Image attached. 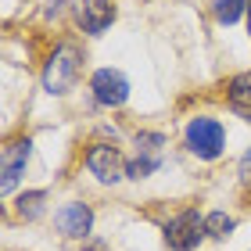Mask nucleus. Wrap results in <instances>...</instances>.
<instances>
[{"label":"nucleus","instance_id":"nucleus-1","mask_svg":"<svg viewBox=\"0 0 251 251\" xmlns=\"http://www.w3.org/2000/svg\"><path fill=\"white\" fill-rule=\"evenodd\" d=\"M79 72H83V54H79L75 43H61L58 50L50 54L47 68H43V86L47 94H68L75 86Z\"/></svg>","mask_w":251,"mask_h":251},{"label":"nucleus","instance_id":"nucleus-2","mask_svg":"<svg viewBox=\"0 0 251 251\" xmlns=\"http://www.w3.org/2000/svg\"><path fill=\"white\" fill-rule=\"evenodd\" d=\"M187 147H190L198 158H204V162L219 158L223 147H226V129H223V122H219V119H208V115L190 119V126H187Z\"/></svg>","mask_w":251,"mask_h":251},{"label":"nucleus","instance_id":"nucleus-3","mask_svg":"<svg viewBox=\"0 0 251 251\" xmlns=\"http://www.w3.org/2000/svg\"><path fill=\"white\" fill-rule=\"evenodd\" d=\"M162 233H165V244L173 251H194L204 237V219L198 212H183L176 219H169Z\"/></svg>","mask_w":251,"mask_h":251},{"label":"nucleus","instance_id":"nucleus-4","mask_svg":"<svg viewBox=\"0 0 251 251\" xmlns=\"http://www.w3.org/2000/svg\"><path fill=\"white\" fill-rule=\"evenodd\" d=\"M90 90H94V97L100 104L119 108V104H126V97H129V79H126L119 68H97L94 79H90Z\"/></svg>","mask_w":251,"mask_h":251},{"label":"nucleus","instance_id":"nucleus-5","mask_svg":"<svg viewBox=\"0 0 251 251\" xmlns=\"http://www.w3.org/2000/svg\"><path fill=\"white\" fill-rule=\"evenodd\" d=\"M86 169L100 179V183H115V179L126 176V162H122V154L111 144H94L90 147L86 151Z\"/></svg>","mask_w":251,"mask_h":251},{"label":"nucleus","instance_id":"nucleus-6","mask_svg":"<svg viewBox=\"0 0 251 251\" xmlns=\"http://www.w3.org/2000/svg\"><path fill=\"white\" fill-rule=\"evenodd\" d=\"M29 151H32V144L29 140H15V144H7L4 147V158H0V190L11 194L18 187V179L22 173H25V162H29Z\"/></svg>","mask_w":251,"mask_h":251},{"label":"nucleus","instance_id":"nucleus-7","mask_svg":"<svg viewBox=\"0 0 251 251\" xmlns=\"http://www.w3.org/2000/svg\"><path fill=\"white\" fill-rule=\"evenodd\" d=\"M54 226H58V233H65V237H86L90 226H94V212H90V204L72 201L54 215Z\"/></svg>","mask_w":251,"mask_h":251},{"label":"nucleus","instance_id":"nucleus-8","mask_svg":"<svg viewBox=\"0 0 251 251\" xmlns=\"http://www.w3.org/2000/svg\"><path fill=\"white\" fill-rule=\"evenodd\" d=\"M75 4V15H79V25L86 32H104L115 18V7L108 0H72Z\"/></svg>","mask_w":251,"mask_h":251},{"label":"nucleus","instance_id":"nucleus-9","mask_svg":"<svg viewBox=\"0 0 251 251\" xmlns=\"http://www.w3.org/2000/svg\"><path fill=\"white\" fill-rule=\"evenodd\" d=\"M226 100L241 119H251V72H241L230 79V90H226Z\"/></svg>","mask_w":251,"mask_h":251},{"label":"nucleus","instance_id":"nucleus-10","mask_svg":"<svg viewBox=\"0 0 251 251\" xmlns=\"http://www.w3.org/2000/svg\"><path fill=\"white\" fill-rule=\"evenodd\" d=\"M43 201H47V190H29L18 198V215L22 219H36V215L43 212Z\"/></svg>","mask_w":251,"mask_h":251},{"label":"nucleus","instance_id":"nucleus-11","mask_svg":"<svg viewBox=\"0 0 251 251\" xmlns=\"http://www.w3.org/2000/svg\"><path fill=\"white\" fill-rule=\"evenodd\" d=\"M244 11H248V0H215V18H219L223 25H233Z\"/></svg>","mask_w":251,"mask_h":251},{"label":"nucleus","instance_id":"nucleus-12","mask_svg":"<svg viewBox=\"0 0 251 251\" xmlns=\"http://www.w3.org/2000/svg\"><path fill=\"white\" fill-rule=\"evenodd\" d=\"M158 165H162L158 154H144V158H136V162L126 165V176H129V179H144V176H151Z\"/></svg>","mask_w":251,"mask_h":251},{"label":"nucleus","instance_id":"nucleus-13","mask_svg":"<svg viewBox=\"0 0 251 251\" xmlns=\"http://www.w3.org/2000/svg\"><path fill=\"white\" fill-rule=\"evenodd\" d=\"M233 230V219L226 212H212V215H204V233H212V237H226Z\"/></svg>","mask_w":251,"mask_h":251},{"label":"nucleus","instance_id":"nucleus-14","mask_svg":"<svg viewBox=\"0 0 251 251\" xmlns=\"http://www.w3.org/2000/svg\"><path fill=\"white\" fill-rule=\"evenodd\" d=\"M162 144H165L162 133H140V136H136V147H140V151H158Z\"/></svg>","mask_w":251,"mask_h":251},{"label":"nucleus","instance_id":"nucleus-15","mask_svg":"<svg viewBox=\"0 0 251 251\" xmlns=\"http://www.w3.org/2000/svg\"><path fill=\"white\" fill-rule=\"evenodd\" d=\"M241 176H244V179H251V147H248V154L241 158Z\"/></svg>","mask_w":251,"mask_h":251},{"label":"nucleus","instance_id":"nucleus-16","mask_svg":"<svg viewBox=\"0 0 251 251\" xmlns=\"http://www.w3.org/2000/svg\"><path fill=\"white\" fill-rule=\"evenodd\" d=\"M248 25H251V0H248Z\"/></svg>","mask_w":251,"mask_h":251}]
</instances>
